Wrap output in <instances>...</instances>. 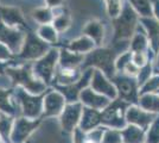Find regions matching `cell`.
<instances>
[{"mask_svg":"<svg viewBox=\"0 0 159 143\" xmlns=\"http://www.w3.org/2000/svg\"><path fill=\"white\" fill-rule=\"evenodd\" d=\"M148 143H159V117H157L152 123L147 135Z\"/></svg>","mask_w":159,"mask_h":143,"instance_id":"obj_35","label":"cell"},{"mask_svg":"<svg viewBox=\"0 0 159 143\" xmlns=\"http://www.w3.org/2000/svg\"><path fill=\"white\" fill-rule=\"evenodd\" d=\"M13 94V89L0 88V110L8 115L14 113V106L10 100V97Z\"/></svg>","mask_w":159,"mask_h":143,"instance_id":"obj_30","label":"cell"},{"mask_svg":"<svg viewBox=\"0 0 159 143\" xmlns=\"http://www.w3.org/2000/svg\"><path fill=\"white\" fill-rule=\"evenodd\" d=\"M93 70L94 69L89 68L83 70V74L80 78L79 81L66 85V86H60V85H52L53 88L58 91L61 94L66 98V104H71V102H80V94L84 88L89 87L90 85V80L93 76Z\"/></svg>","mask_w":159,"mask_h":143,"instance_id":"obj_9","label":"cell"},{"mask_svg":"<svg viewBox=\"0 0 159 143\" xmlns=\"http://www.w3.org/2000/svg\"><path fill=\"white\" fill-rule=\"evenodd\" d=\"M129 104L120 99L112 100L106 109L101 111V124L108 125L114 129H121L126 125V111Z\"/></svg>","mask_w":159,"mask_h":143,"instance_id":"obj_8","label":"cell"},{"mask_svg":"<svg viewBox=\"0 0 159 143\" xmlns=\"http://www.w3.org/2000/svg\"><path fill=\"white\" fill-rule=\"evenodd\" d=\"M124 1H125V0H105L107 14H108L112 19L115 18V17H118L120 14L121 8H122V5H124Z\"/></svg>","mask_w":159,"mask_h":143,"instance_id":"obj_31","label":"cell"},{"mask_svg":"<svg viewBox=\"0 0 159 143\" xmlns=\"http://www.w3.org/2000/svg\"><path fill=\"white\" fill-rule=\"evenodd\" d=\"M129 50L132 53H147L150 50V43L147 40V36L140 24L129 41Z\"/></svg>","mask_w":159,"mask_h":143,"instance_id":"obj_24","label":"cell"},{"mask_svg":"<svg viewBox=\"0 0 159 143\" xmlns=\"http://www.w3.org/2000/svg\"><path fill=\"white\" fill-rule=\"evenodd\" d=\"M135 10L139 17H153L151 0H126Z\"/></svg>","mask_w":159,"mask_h":143,"instance_id":"obj_27","label":"cell"},{"mask_svg":"<svg viewBox=\"0 0 159 143\" xmlns=\"http://www.w3.org/2000/svg\"><path fill=\"white\" fill-rule=\"evenodd\" d=\"M126 122L129 124L137 125L140 129L146 130L148 125L157 118V113L146 111L139 105H129V107L126 111Z\"/></svg>","mask_w":159,"mask_h":143,"instance_id":"obj_14","label":"cell"},{"mask_svg":"<svg viewBox=\"0 0 159 143\" xmlns=\"http://www.w3.org/2000/svg\"><path fill=\"white\" fill-rule=\"evenodd\" d=\"M64 1L66 0H45V6L50 7V8L64 6Z\"/></svg>","mask_w":159,"mask_h":143,"instance_id":"obj_37","label":"cell"},{"mask_svg":"<svg viewBox=\"0 0 159 143\" xmlns=\"http://www.w3.org/2000/svg\"><path fill=\"white\" fill-rule=\"evenodd\" d=\"M57 47H64L66 49L76 53L80 55H87L88 53H90L92 50H94L96 48V44L93 42V40H90L89 37H87L86 35H82L75 40L69 41L66 44L63 45H57Z\"/></svg>","mask_w":159,"mask_h":143,"instance_id":"obj_19","label":"cell"},{"mask_svg":"<svg viewBox=\"0 0 159 143\" xmlns=\"http://www.w3.org/2000/svg\"><path fill=\"white\" fill-rule=\"evenodd\" d=\"M120 132L127 143H141L144 140V130L140 129L137 125H133V124L128 125Z\"/></svg>","mask_w":159,"mask_h":143,"instance_id":"obj_26","label":"cell"},{"mask_svg":"<svg viewBox=\"0 0 159 143\" xmlns=\"http://www.w3.org/2000/svg\"><path fill=\"white\" fill-rule=\"evenodd\" d=\"M139 14L125 0L120 14L112 19L113 44L128 43L131 41L134 32L139 26Z\"/></svg>","mask_w":159,"mask_h":143,"instance_id":"obj_1","label":"cell"},{"mask_svg":"<svg viewBox=\"0 0 159 143\" xmlns=\"http://www.w3.org/2000/svg\"><path fill=\"white\" fill-rule=\"evenodd\" d=\"M13 95L17 102L21 105L23 115L29 119H38L40 118V113H43V99L45 92L42 94L34 95L29 93L26 89L20 86L13 88Z\"/></svg>","mask_w":159,"mask_h":143,"instance_id":"obj_7","label":"cell"},{"mask_svg":"<svg viewBox=\"0 0 159 143\" xmlns=\"http://www.w3.org/2000/svg\"><path fill=\"white\" fill-rule=\"evenodd\" d=\"M152 2V12H153V17L159 21V0H151Z\"/></svg>","mask_w":159,"mask_h":143,"instance_id":"obj_38","label":"cell"},{"mask_svg":"<svg viewBox=\"0 0 159 143\" xmlns=\"http://www.w3.org/2000/svg\"><path fill=\"white\" fill-rule=\"evenodd\" d=\"M157 94H158V95H159V89H158V91H157Z\"/></svg>","mask_w":159,"mask_h":143,"instance_id":"obj_41","label":"cell"},{"mask_svg":"<svg viewBox=\"0 0 159 143\" xmlns=\"http://www.w3.org/2000/svg\"><path fill=\"white\" fill-rule=\"evenodd\" d=\"M83 34L87 37H89L90 40L96 44V47H102V42L105 38V25L100 21L93 19L87 23L83 27Z\"/></svg>","mask_w":159,"mask_h":143,"instance_id":"obj_21","label":"cell"},{"mask_svg":"<svg viewBox=\"0 0 159 143\" xmlns=\"http://www.w3.org/2000/svg\"><path fill=\"white\" fill-rule=\"evenodd\" d=\"M139 106L146 111L159 112V95L158 94H143L139 98Z\"/></svg>","mask_w":159,"mask_h":143,"instance_id":"obj_29","label":"cell"},{"mask_svg":"<svg viewBox=\"0 0 159 143\" xmlns=\"http://www.w3.org/2000/svg\"><path fill=\"white\" fill-rule=\"evenodd\" d=\"M83 72L81 68H63L57 67L56 74L53 78L52 85H60V86H66L74 82L79 81L80 78L82 76Z\"/></svg>","mask_w":159,"mask_h":143,"instance_id":"obj_18","label":"cell"},{"mask_svg":"<svg viewBox=\"0 0 159 143\" xmlns=\"http://www.w3.org/2000/svg\"><path fill=\"white\" fill-rule=\"evenodd\" d=\"M113 85L115 86L118 99L133 105H139V91L140 86L137 78H133L124 73H116L111 79Z\"/></svg>","mask_w":159,"mask_h":143,"instance_id":"obj_6","label":"cell"},{"mask_svg":"<svg viewBox=\"0 0 159 143\" xmlns=\"http://www.w3.org/2000/svg\"><path fill=\"white\" fill-rule=\"evenodd\" d=\"M40 119L38 118L37 121L34 119H29V118H18L16 122H14V128H13V140H16L17 137H19L20 140L23 137L27 136L33 129L37 128V125L39 124Z\"/></svg>","mask_w":159,"mask_h":143,"instance_id":"obj_23","label":"cell"},{"mask_svg":"<svg viewBox=\"0 0 159 143\" xmlns=\"http://www.w3.org/2000/svg\"><path fill=\"white\" fill-rule=\"evenodd\" d=\"M10 66H16L13 62H1L0 61V75L6 74V68Z\"/></svg>","mask_w":159,"mask_h":143,"instance_id":"obj_39","label":"cell"},{"mask_svg":"<svg viewBox=\"0 0 159 143\" xmlns=\"http://www.w3.org/2000/svg\"><path fill=\"white\" fill-rule=\"evenodd\" d=\"M11 129H12V118L1 113L0 115V135L4 137V140H6Z\"/></svg>","mask_w":159,"mask_h":143,"instance_id":"obj_34","label":"cell"},{"mask_svg":"<svg viewBox=\"0 0 159 143\" xmlns=\"http://www.w3.org/2000/svg\"><path fill=\"white\" fill-rule=\"evenodd\" d=\"M153 74H159V51L156 55L154 62H153Z\"/></svg>","mask_w":159,"mask_h":143,"instance_id":"obj_40","label":"cell"},{"mask_svg":"<svg viewBox=\"0 0 159 143\" xmlns=\"http://www.w3.org/2000/svg\"><path fill=\"white\" fill-rule=\"evenodd\" d=\"M83 105L81 102L66 104L64 110L61 113V124L62 128L66 131H73L75 126L80 124L81 116H82Z\"/></svg>","mask_w":159,"mask_h":143,"instance_id":"obj_15","label":"cell"},{"mask_svg":"<svg viewBox=\"0 0 159 143\" xmlns=\"http://www.w3.org/2000/svg\"><path fill=\"white\" fill-rule=\"evenodd\" d=\"M80 102H82V105L86 106V107H90V109L102 111V110L106 109L107 106L111 104L112 100H109L105 95L96 93L90 87H87V88H84L81 92Z\"/></svg>","mask_w":159,"mask_h":143,"instance_id":"obj_17","label":"cell"},{"mask_svg":"<svg viewBox=\"0 0 159 143\" xmlns=\"http://www.w3.org/2000/svg\"><path fill=\"white\" fill-rule=\"evenodd\" d=\"M139 24L147 36L150 49L153 54L157 55L159 51V21L154 17H140Z\"/></svg>","mask_w":159,"mask_h":143,"instance_id":"obj_16","label":"cell"},{"mask_svg":"<svg viewBox=\"0 0 159 143\" xmlns=\"http://www.w3.org/2000/svg\"><path fill=\"white\" fill-rule=\"evenodd\" d=\"M89 86L96 93L105 95L109 100H115L118 98V93H116V89H115V86L113 85V82L102 72H100L98 69L93 70V76H92Z\"/></svg>","mask_w":159,"mask_h":143,"instance_id":"obj_12","label":"cell"},{"mask_svg":"<svg viewBox=\"0 0 159 143\" xmlns=\"http://www.w3.org/2000/svg\"><path fill=\"white\" fill-rule=\"evenodd\" d=\"M131 61H132V51H131V50H127L125 53H121V54L116 57V60H115V69H116V73H121V72L124 70V68H125Z\"/></svg>","mask_w":159,"mask_h":143,"instance_id":"obj_33","label":"cell"},{"mask_svg":"<svg viewBox=\"0 0 159 143\" xmlns=\"http://www.w3.org/2000/svg\"><path fill=\"white\" fill-rule=\"evenodd\" d=\"M120 53L113 47H96L94 50L84 56V61L81 66V70L86 69H98L102 72L111 80L116 74L115 60Z\"/></svg>","mask_w":159,"mask_h":143,"instance_id":"obj_2","label":"cell"},{"mask_svg":"<svg viewBox=\"0 0 159 143\" xmlns=\"http://www.w3.org/2000/svg\"><path fill=\"white\" fill-rule=\"evenodd\" d=\"M60 48V57H58V67L63 68H81L82 63L84 61L86 55H80L73 53L66 49L64 47Z\"/></svg>","mask_w":159,"mask_h":143,"instance_id":"obj_20","label":"cell"},{"mask_svg":"<svg viewBox=\"0 0 159 143\" xmlns=\"http://www.w3.org/2000/svg\"><path fill=\"white\" fill-rule=\"evenodd\" d=\"M37 35L44 42H47L51 47H57L58 44V32L56 29L52 26V24H45V25H39L37 29Z\"/></svg>","mask_w":159,"mask_h":143,"instance_id":"obj_25","label":"cell"},{"mask_svg":"<svg viewBox=\"0 0 159 143\" xmlns=\"http://www.w3.org/2000/svg\"><path fill=\"white\" fill-rule=\"evenodd\" d=\"M14 56H16V55H14L13 53L5 45V44L0 43V61L1 62H13L14 64H16Z\"/></svg>","mask_w":159,"mask_h":143,"instance_id":"obj_36","label":"cell"},{"mask_svg":"<svg viewBox=\"0 0 159 143\" xmlns=\"http://www.w3.org/2000/svg\"><path fill=\"white\" fill-rule=\"evenodd\" d=\"M25 32L21 29L10 27L0 19V43L5 44L14 55L19 53L25 38Z\"/></svg>","mask_w":159,"mask_h":143,"instance_id":"obj_10","label":"cell"},{"mask_svg":"<svg viewBox=\"0 0 159 143\" xmlns=\"http://www.w3.org/2000/svg\"><path fill=\"white\" fill-rule=\"evenodd\" d=\"M47 42H44L37 32H33L32 30H29L25 32V38L23 42V45L20 48L19 53L14 56L16 66L26 63V62H34L42 56L47 54L51 49Z\"/></svg>","mask_w":159,"mask_h":143,"instance_id":"obj_4","label":"cell"},{"mask_svg":"<svg viewBox=\"0 0 159 143\" xmlns=\"http://www.w3.org/2000/svg\"><path fill=\"white\" fill-rule=\"evenodd\" d=\"M58 57L60 48L52 47L44 56L32 62V72L34 76L44 82L47 86L51 85L53 81L56 69L58 67Z\"/></svg>","mask_w":159,"mask_h":143,"instance_id":"obj_5","label":"cell"},{"mask_svg":"<svg viewBox=\"0 0 159 143\" xmlns=\"http://www.w3.org/2000/svg\"><path fill=\"white\" fill-rule=\"evenodd\" d=\"M66 105V98L55 88L48 89L43 99V117H53L62 113Z\"/></svg>","mask_w":159,"mask_h":143,"instance_id":"obj_11","label":"cell"},{"mask_svg":"<svg viewBox=\"0 0 159 143\" xmlns=\"http://www.w3.org/2000/svg\"><path fill=\"white\" fill-rule=\"evenodd\" d=\"M0 19L4 24H6L10 27H16V29H21L24 31L31 30L27 25L25 17L20 8L14 6H2L0 5Z\"/></svg>","mask_w":159,"mask_h":143,"instance_id":"obj_13","label":"cell"},{"mask_svg":"<svg viewBox=\"0 0 159 143\" xmlns=\"http://www.w3.org/2000/svg\"><path fill=\"white\" fill-rule=\"evenodd\" d=\"M6 75L11 80L13 87L20 86L29 93L34 95L42 94L48 91V86L37 79L32 72V62H26L6 68Z\"/></svg>","mask_w":159,"mask_h":143,"instance_id":"obj_3","label":"cell"},{"mask_svg":"<svg viewBox=\"0 0 159 143\" xmlns=\"http://www.w3.org/2000/svg\"><path fill=\"white\" fill-rule=\"evenodd\" d=\"M153 75V62L148 61L144 67H141L139 70V74L137 76V81L141 87L151 76Z\"/></svg>","mask_w":159,"mask_h":143,"instance_id":"obj_32","label":"cell"},{"mask_svg":"<svg viewBox=\"0 0 159 143\" xmlns=\"http://www.w3.org/2000/svg\"><path fill=\"white\" fill-rule=\"evenodd\" d=\"M33 21H36L39 25L45 24H52L53 21V13L52 10L48 6H42L36 8L32 12Z\"/></svg>","mask_w":159,"mask_h":143,"instance_id":"obj_28","label":"cell"},{"mask_svg":"<svg viewBox=\"0 0 159 143\" xmlns=\"http://www.w3.org/2000/svg\"><path fill=\"white\" fill-rule=\"evenodd\" d=\"M53 13V21L52 26L56 29V31L58 34H62L66 31L70 25H71V16L69 13V11L64 6L51 8Z\"/></svg>","mask_w":159,"mask_h":143,"instance_id":"obj_22","label":"cell"}]
</instances>
